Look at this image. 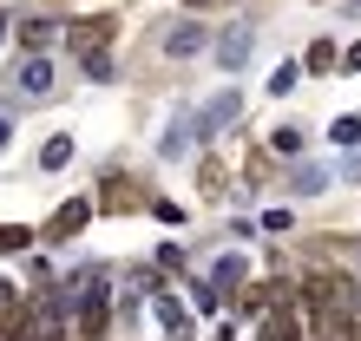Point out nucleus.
<instances>
[{"label": "nucleus", "mask_w": 361, "mask_h": 341, "mask_svg": "<svg viewBox=\"0 0 361 341\" xmlns=\"http://www.w3.org/2000/svg\"><path fill=\"white\" fill-rule=\"evenodd\" d=\"M99 204H86V197H73V204H59L53 210V223H47V243H66V237H79L86 230V217H92Z\"/></svg>", "instance_id": "1"}, {"label": "nucleus", "mask_w": 361, "mask_h": 341, "mask_svg": "<svg viewBox=\"0 0 361 341\" xmlns=\"http://www.w3.org/2000/svg\"><path fill=\"white\" fill-rule=\"evenodd\" d=\"M237 112H243V92H224V99H210L204 112H197V138H217L224 125H237Z\"/></svg>", "instance_id": "2"}, {"label": "nucleus", "mask_w": 361, "mask_h": 341, "mask_svg": "<svg viewBox=\"0 0 361 341\" xmlns=\"http://www.w3.org/2000/svg\"><path fill=\"white\" fill-rule=\"evenodd\" d=\"M112 27H118L112 13H92V20H73V27H66V39L79 46V59H86V53H99V46H105V33H112Z\"/></svg>", "instance_id": "3"}, {"label": "nucleus", "mask_w": 361, "mask_h": 341, "mask_svg": "<svg viewBox=\"0 0 361 341\" xmlns=\"http://www.w3.org/2000/svg\"><path fill=\"white\" fill-rule=\"evenodd\" d=\"M250 46H257V39H250V27L217 33V66H224V73H243V66H250Z\"/></svg>", "instance_id": "4"}, {"label": "nucleus", "mask_w": 361, "mask_h": 341, "mask_svg": "<svg viewBox=\"0 0 361 341\" xmlns=\"http://www.w3.org/2000/svg\"><path fill=\"white\" fill-rule=\"evenodd\" d=\"M47 85H53V66H47V53H27V59H20V73H13V92L39 99Z\"/></svg>", "instance_id": "5"}, {"label": "nucleus", "mask_w": 361, "mask_h": 341, "mask_svg": "<svg viewBox=\"0 0 361 341\" xmlns=\"http://www.w3.org/2000/svg\"><path fill=\"white\" fill-rule=\"evenodd\" d=\"M164 53H171V59L204 53V27H197V20H171V27H164Z\"/></svg>", "instance_id": "6"}, {"label": "nucleus", "mask_w": 361, "mask_h": 341, "mask_svg": "<svg viewBox=\"0 0 361 341\" xmlns=\"http://www.w3.org/2000/svg\"><path fill=\"white\" fill-rule=\"evenodd\" d=\"M59 33H66V27H59V20H47V13H27V20H20V46H27V53H47Z\"/></svg>", "instance_id": "7"}, {"label": "nucleus", "mask_w": 361, "mask_h": 341, "mask_svg": "<svg viewBox=\"0 0 361 341\" xmlns=\"http://www.w3.org/2000/svg\"><path fill=\"white\" fill-rule=\"evenodd\" d=\"M158 322L171 328V341H190V315H184L178 295H158Z\"/></svg>", "instance_id": "8"}, {"label": "nucleus", "mask_w": 361, "mask_h": 341, "mask_svg": "<svg viewBox=\"0 0 361 341\" xmlns=\"http://www.w3.org/2000/svg\"><path fill=\"white\" fill-rule=\"evenodd\" d=\"M257 341H302V328H295V315H289V309H269Z\"/></svg>", "instance_id": "9"}, {"label": "nucleus", "mask_w": 361, "mask_h": 341, "mask_svg": "<svg viewBox=\"0 0 361 341\" xmlns=\"http://www.w3.org/2000/svg\"><path fill=\"white\" fill-rule=\"evenodd\" d=\"M138 204V190L125 184V178H105V190H99V210H132Z\"/></svg>", "instance_id": "10"}, {"label": "nucleus", "mask_w": 361, "mask_h": 341, "mask_svg": "<svg viewBox=\"0 0 361 341\" xmlns=\"http://www.w3.org/2000/svg\"><path fill=\"white\" fill-rule=\"evenodd\" d=\"M269 151L276 158H295V151H302V125H276V132H269Z\"/></svg>", "instance_id": "11"}, {"label": "nucleus", "mask_w": 361, "mask_h": 341, "mask_svg": "<svg viewBox=\"0 0 361 341\" xmlns=\"http://www.w3.org/2000/svg\"><path fill=\"white\" fill-rule=\"evenodd\" d=\"M13 249H33V230L27 223H0V256H13Z\"/></svg>", "instance_id": "12"}, {"label": "nucleus", "mask_w": 361, "mask_h": 341, "mask_svg": "<svg viewBox=\"0 0 361 341\" xmlns=\"http://www.w3.org/2000/svg\"><path fill=\"white\" fill-rule=\"evenodd\" d=\"M302 66H309V73H329V66H335V39H315V46L302 53Z\"/></svg>", "instance_id": "13"}, {"label": "nucleus", "mask_w": 361, "mask_h": 341, "mask_svg": "<svg viewBox=\"0 0 361 341\" xmlns=\"http://www.w3.org/2000/svg\"><path fill=\"white\" fill-rule=\"evenodd\" d=\"M237 283H243V256H224V263H217V289L237 295Z\"/></svg>", "instance_id": "14"}, {"label": "nucleus", "mask_w": 361, "mask_h": 341, "mask_svg": "<svg viewBox=\"0 0 361 341\" xmlns=\"http://www.w3.org/2000/svg\"><path fill=\"white\" fill-rule=\"evenodd\" d=\"M66 158H73V138H66V132H59V138H47V151H39V164H47V170H59Z\"/></svg>", "instance_id": "15"}, {"label": "nucleus", "mask_w": 361, "mask_h": 341, "mask_svg": "<svg viewBox=\"0 0 361 341\" xmlns=\"http://www.w3.org/2000/svg\"><path fill=\"white\" fill-rule=\"evenodd\" d=\"M295 79H302V66H295V59H283V66H276V73H269V92H289V85H295Z\"/></svg>", "instance_id": "16"}, {"label": "nucleus", "mask_w": 361, "mask_h": 341, "mask_svg": "<svg viewBox=\"0 0 361 341\" xmlns=\"http://www.w3.org/2000/svg\"><path fill=\"white\" fill-rule=\"evenodd\" d=\"M86 73H92V79H112V53H105V46L86 53Z\"/></svg>", "instance_id": "17"}, {"label": "nucleus", "mask_w": 361, "mask_h": 341, "mask_svg": "<svg viewBox=\"0 0 361 341\" xmlns=\"http://www.w3.org/2000/svg\"><path fill=\"white\" fill-rule=\"evenodd\" d=\"M329 138H335V144H355V138H361V118H335Z\"/></svg>", "instance_id": "18"}, {"label": "nucleus", "mask_w": 361, "mask_h": 341, "mask_svg": "<svg viewBox=\"0 0 361 341\" xmlns=\"http://www.w3.org/2000/svg\"><path fill=\"white\" fill-rule=\"evenodd\" d=\"M0 309H13V283H7V275H0Z\"/></svg>", "instance_id": "19"}, {"label": "nucleus", "mask_w": 361, "mask_h": 341, "mask_svg": "<svg viewBox=\"0 0 361 341\" xmlns=\"http://www.w3.org/2000/svg\"><path fill=\"white\" fill-rule=\"evenodd\" d=\"M342 66H348V73H361V46H348V59H342Z\"/></svg>", "instance_id": "20"}, {"label": "nucleus", "mask_w": 361, "mask_h": 341, "mask_svg": "<svg viewBox=\"0 0 361 341\" xmlns=\"http://www.w3.org/2000/svg\"><path fill=\"white\" fill-rule=\"evenodd\" d=\"M342 170H348V178H361V151H355V158H348V164H342Z\"/></svg>", "instance_id": "21"}, {"label": "nucleus", "mask_w": 361, "mask_h": 341, "mask_svg": "<svg viewBox=\"0 0 361 341\" xmlns=\"http://www.w3.org/2000/svg\"><path fill=\"white\" fill-rule=\"evenodd\" d=\"M7 27H13V20H7V13H0V39H7Z\"/></svg>", "instance_id": "22"}, {"label": "nucleus", "mask_w": 361, "mask_h": 341, "mask_svg": "<svg viewBox=\"0 0 361 341\" xmlns=\"http://www.w3.org/2000/svg\"><path fill=\"white\" fill-rule=\"evenodd\" d=\"M7 341H33V335H27V328H20V335H7Z\"/></svg>", "instance_id": "23"}, {"label": "nucleus", "mask_w": 361, "mask_h": 341, "mask_svg": "<svg viewBox=\"0 0 361 341\" xmlns=\"http://www.w3.org/2000/svg\"><path fill=\"white\" fill-rule=\"evenodd\" d=\"M0 144H7V118H0Z\"/></svg>", "instance_id": "24"}]
</instances>
